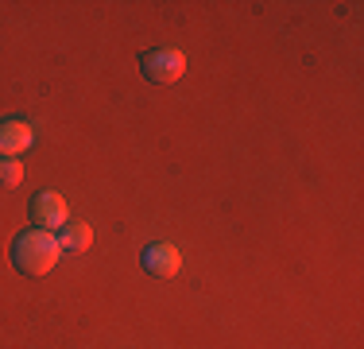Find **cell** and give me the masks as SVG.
<instances>
[{
	"mask_svg": "<svg viewBox=\"0 0 364 349\" xmlns=\"http://www.w3.org/2000/svg\"><path fill=\"white\" fill-rule=\"evenodd\" d=\"M58 256H63V244L47 229H23L12 241V264L23 276H47L58 264Z\"/></svg>",
	"mask_w": 364,
	"mask_h": 349,
	"instance_id": "1",
	"label": "cell"
},
{
	"mask_svg": "<svg viewBox=\"0 0 364 349\" xmlns=\"http://www.w3.org/2000/svg\"><path fill=\"white\" fill-rule=\"evenodd\" d=\"M66 214H70V206H66V198L58 194V190H39L36 198H31V222L39 225V229H63L66 225Z\"/></svg>",
	"mask_w": 364,
	"mask_h": 349,
	"instance_id": "2",
	"label": "cell"
},
{
	"mask_svg": "<svg viewBox=\"0 0 364 349\" xmlns=\"http://www.w3.org/2000/svg\"><path fill=\"white\" fill-rule=\"evenodd\" d=\"M140 66L151 82H175V78H182V70H186V58L178 51H147Z\"/></svg>",
	"mask_w": 364,
	"mask_h": 349,
	"instance_id": "3",
	"label": "cell"
},
{
	"mask_svg": "<svg viewBox=\"0 0 364 349\" xmlns=\"http://www.w3.org/2000/svg\"><path fill=\"white\" fill-rule=\"evenodd\" d=\"M144 268L151 276H175L178 268H182V256H178V249L175 244H147L144 249Z\"/></svg>",
	"mask_w": 364,
	"mask_h": 349,
	"instance_id": "4",
	"label": "cell"
},
{
	"mask_svg": "<svg viewBox=\"0 0 364 349\" xmlns=\"http://www.w3.org/2000/svg\"><path fill=\"white\" fill-rule=\"evenodd\" d=\"M31 140H36V132H31L28 120H20V117L0 120V152L4 155H20L23 147H31Z\"/></svg>",
	"mask_w": 364,
	"mask_h": 349,
	"instance_id": "5",
	"label": "cell"
},
{
	"mask_svg": "<svg viewBox=\"0 0 364 349\" xmlns=\"http://www.w3.org/2000/svg\"><path fill=\"white\" fill-rule=\"evenodd\" d=\"M90 241H93V229H90V225H82V222L63 225V237H58V244H63L66 252H85V249H90Z\"/></svg>",
	"mask_w": 364,
	"mask_h": 349,
	"instance_id": "6",
	"label": "cell"
},
{
	"mask_svg": "<svg viewBox=\"0 0 364 349\" xmlns=\"http://www.w3.org/2000/svg\"><path fill=\"white\" fill-rule=\"evenodd\" d=\"M23 179V163L16 155H0V187H16Z\"/></svg>",
	"mask_w": 364,
	"mask_h": 349,
	"instance_id": "7",
	"label": "cell"
}]
</instances>
